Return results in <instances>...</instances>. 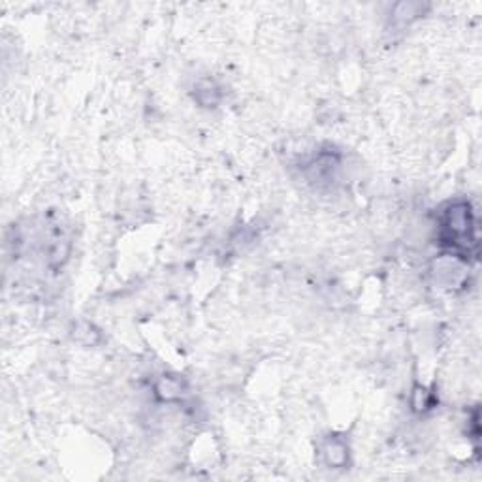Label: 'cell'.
I'll return each instance as SVG.
<instances>
[{"mask_svg": "<svg viewBox=\"0 0 482 482\" xmlns=\"http://www.w3.org/2000/svg\"><path fill=\"white\" fill-rule=\"evenodd\" d=\"M441 241L443 245L450 247L456 256H462V251L469 253L476 249L475 219L467 202H454L443 211L439 221Z\"/></svg>", "mask_w": 482, "mask_h": 482, "instance_id": "6da1fadb", "label": "cell"}, {"mask_svg": "<svg viewBox=\"0 0 482 482\" xmlns=\"http://www.w3.org/2000/svg\"><path fill=\"white\" fill-rule=\"evenodd\" d=\"M185 392H187V380L179 375H163L155 380V386H153L155 398L163 404L179 401L185 396Z\"/></svg>", "mask_w": 482, "mask_h": 482, "instance_id": "7a4b0ae2", "label": "cell"}, {"mask_svg": "<svg viewBox=\"0 0 482 482\" xmlns=\"http://www.w3.org/2000/svg\"><path fill=\"white\" fill-rule=\"evenodd\" d=\"M320 454H322V460L328 467L341 469L349 464V445H347V441H343L338 435L326 437L322 446H320Z\"/></svg>", "mask_w": 482, "mask_h": 482, "instance_id": "3957f363", "label": "cell"}, {"mask_svg": "<svg viewBox=\"0 0 482 482\" xmlns=\"http://www.w3.org/2000/svg\"><path fill=\"white\" fill-rule=\"evenodd\" d=\"M426 10H428V4H422V2H399L392 8V21L398 25H409L411 21L424 15Z\"/></svg>", "mask_w": 482, "mask_h": 482, "instance_id": "277c9868", "label": "cell"}, {"mask_svg": "<svg viewBox=\"0 0 482 482\" xmlns=\"http://www.w3.org/2000/svg\"><path fill=\"white\" fill-rule=\"evenodd\" d=\"M194 98H196V102H198L200 106H204V108H215L219 104V100H221V89H219L213 81L205 79V81H200V85L196 87V95H194Z\"/></svg>", "mask_w": 482, "mask_h": 482, "instance_id": "5b68a950", "label": "cell"}, {"mask_svg": "<svg viewBox=\"0 0 482 482\" xmlns=\"http://www.w3.org/2000/svg\"><path fill=\"white\" fill-rule=\"evenodd\" d=\"M432 404H434V396L432 392L426 388V386L416 385L411 392V407L416 413H424V411L432 409Z\"/></svg>", "mask_w": 482, "mask_h": 482, "instance_id": "8992f818", "label": "cell"}, {"mask_svg": "<svg viewBox=\"0 0 482 482\" xmlns=\"http://www.w3.org/2000/svg\"><path fill=\"white\" fill-rule=\"evenodd\" d=\"M72 338L78 341V343H83V345H95L100 339V333H98V330L95 328L92 324H89V322H79V324H76V328H74L72 331Z\"/></svg>", "mask_w": 482, "mask_h": 482, "instance_id": "52a82bcc", "label": "cell"}]
</instances>
